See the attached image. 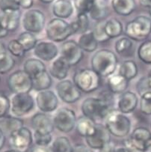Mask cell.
<instances>
[{"instance_id": "8992f818", "label": "cell", "mask_w": 151, "mask_h": 152, "mask_svg": "<svg viewBox=\"0 0 151 152\" xmlns=\"http://www.w3.org/2000/svg\"><path fill=\"white\" fill-rule=\"evenodd\" d=\"M45 30L47 38L53 42H62L73 35L70 24L59 18L50 20Z\"/></svg>"}, {"instance_id": "7402d4cb", "label": "cell", "mask_w": 151, "mask_h": 152, "mask_svg": "<svg viewBox=\"0 0 151 152\" xmlns=\"http://www.w3.org/2000/svg\"><path fill=\"white\" fill-rule=\"evenodd\" d=\"M129 81L122 76L112 74L108 77L107 86L109 91L114 94H123L129 87Z\"/></svg>"}, {"instance_id": "9f6ffc18", "label": "cell", "mask_w": 151, "mask_h": 152, "mask_svg": "<svg viewBox=\"0 0 151 152\" xmlns=\"http://www.w3.org/2000/svg\"><path fill=\"white\" fill-rule=\"evenodd\" d=\"M5 52H6V48H5V44L0 41V54Z\"/></svg>"}, {"instance_id": "6f0895ef", "label": "cell", "mask_w": 151, "mask_h": 152, "mask_svg": "<svg viewBox=\"0 0 151 152\" xmlns=\"http://www.w3.org/2000/svg\"><path fill=\"white\" fill-rule=\"evenodd\" d=\"M147 82L148 84H149L150 88L151 90V70L149 71V73H148L147 76Z\"/></svg>"}, {"instance_id": "277c9868", "label": "cell", "mask_w": 151, "mask_h": 152, "mask_svg": "<svg viewBox=\"0 0 151 152\" xmlns=\"http://www.w3.org/2000/svg\"><path fill=\"white\" fill-rule=\"evenodd\" d=\"M124 33L133 41H146L151 34V19L146 16H138L126 23Z\"/></svg>"}, {"instance_id": "bcb514c9", "label": "cell", "mask_w": 151, "mask_h": 152, "mask_svg": "<svg viewBox=\"0 0 151 152\" xmlns=\"http://www.w3.org/2000/svg\"><path fill=\"white\" fill-rule=\"evenodd\" d=\"M136 88H137V91L140 95H142L145 92L151 91L150 88L149 84H148L147 77H142L139 80V82L137 83V85H136Z\"/></svg>"}, {"instance_id": "816d5d0a", "label": "cell", "mask_w": 151, "mask_h": 152, "mask_svg": "<svg viewBox=\"0 0 151 152\" xmlns=\"http://www.w3.org/2000/svg\"><path fill=\"white\" fill-rule=\"evenodd\" d=\"M8 32H9V31L4 28L3 26L2 25L1 20H0V39L5 38V37L8 35Z\"/></svg>"}, {"instance_id": "c3c4849f", "label": "cell", "mask_w": 151, "mask_h": 152, "mask_svg": "<svg viewBox=\"0 0 151 152\" xmlns=\"http://www.w3.org/2000/svg\"><path fill=\"white\" fill-rule=\"evenodd\" d=\"M115 148H116L115 144L111 141L109 143H107L106 145L103 146L101 149H100L99 152H115Z\"/></svg>"}, {"instance_id": "f1b7e54d", "label": "cell", "mask_w": 151, "mask_h": 152, "mask_svg": "<svg viewBox=\"0 0 151 152\" xmlns=\"http://www.w3.org/2000/svg\"><path fill=\"white\" fill-rule=\"evenodd\" d=\"M138 72L139 69L136 63L133 60H126L120 64L117 74L130 81L138 75Z\"/></svg>"}, {"instance_id": "680465c9", "label": "cell", "mask_w": 151, "mask_h": 152, "mask_svg": "<svg viewBox=\"0 0 151 152\" xmlns=\"http://www.w3.org/2000/svg\"><path fill=\"white\" fill-rule=\"evenodd\" d=\"M40 2H43V3H45V4H50V3H52V2H53L54 1H55V0H39Z\"/></svg>"}, {"instance_id": "f5cc1de1", "label": "cell", "mask_w": 151, "mask_h": 152, "mask_svg": "<svg viewBox=\"0 0 151 152\" xmlns=\"http://www.w3.org/2000/svg\"><path fill=\"white\" fill-rule=\"evenodd\" d=\"M5 143V135L2 130L0 128V150L2 149Z\"/></svg>"}, {"instance_id": "f35d334b", "label": "cell", "mask_w": 151, "mask_h": 152, "mask_svg": "<svg viewBox=\"0 0 151 152\" xmlns=\"http://www.w3.org/2000/svg\"><path fill=\"white\" fill-rule=\"evenodd\" d=\"M133 45L132 40H130L127 37H121L115 41V51L117 53L122 55L125 53L130 51L132 47H133Z\"/></svg>"}, {"instance_id": "b9f144b4", "label": "cell", "mask_w": 151, "mask_h": 152, "mask_svg": "<svg viewBox=\"0 0 151 152\" xmlns=\"http://www.w3.org/2000/svg\"><path fill=\"white\" fill-rule=\"evenodd\" d=\"M140 110L143 114L151 115V91L141 95Z\"/></svg>"}, {"instance_id": "4fadbf2b", "label": "cell", "mask_w": 151, "mask_h": 152, "mask_svg": "<svg viewBox=\"0 0 151 152\" xmlns=\"http://www.w3.org/2000/svg\"><path fill=\"white\" fill-rule=\"evenodd\" d=\"M57 95L67 104H73L82 97V91L70 80H61L56 85Z\"/></svg>"}, {"instance_id": "ffe728a7", "label": "cell", "mask_w": 151, "mask_h": 152, "mask_svg": "<svg viewBox=\"0 0 151 152\" xmlns=\"http://www.w3.org/2000/svg\"><path fill=\"white\" fill-rule=\"evenodd\" d=\"M70 66L63 57L60 56L55 58L51 64L50 74L58 80H63L67 77Z\"/></svg>"}, {"instance_id": "2e32d148", "label": "cell", "mask_w": 151, "mask_h": 152, "mask_svg": "<svg viewBox=\"0 0 151 152\" xmlns=\"http://www.w3.org/2000/svg\"><path fill=\"white\" fill-rule=\"evenodd\" d=\"M86 143L90 149L100 150L107 143L111 142V134L105 125L97 124L95 133L85 138Z\"/></svg>"}, {"instance_id": "7bdbcfd3", "label": "cell", "mask_w": 151, "mask_h": 152, "mask_svg": "<svg viewBox=\"0 0 151 152\" xmlns=\"http://www.w3.org/2000/svg\"><path fill=\"white\" fill-rule=\"evenodd\" d=\"M8 50L11 56L15 57H23L26 53L23 47L17 39L10 41L8 44Z\"/></svg>"}, {"instance_id": "9a60e30c", "label": "cell", "mask_w": 151, "mask_h": 152, "mask_svg": "<svg viewBox=\"0 0 151 152\" xmlns=\"http://www.w3.org/2000/svg\"><path fill=\"white\" fill-rule=\"evenodd\" d=\"M61 56L67 61L70 66L77 65L83 58V51L77 42L70 40L63 43L60 50Z\"/></svg>"}, {"instance_id": "e575fe53", "label": "cell", "mask_w": 151, "mask_h": 152, "mask_svg": "<svg viewBox=\"0 0 151 152\" xmlns=\"http://www.w3.org/2000/svg\"><path fill=\"white\" fill-rule=\"evenodd\" d=\"M52 152H73V146L66 137H58L53 141Z\"/></svg>"}, {"instance_id": "ee69618b", "label": "cell", "mask_w": 151, "mask_h": 152, "mask_svg": "<svg viewBox=\"0 0 151 152\" xmlns=\"http://www.w3.org/2000/svg\"><path fill=\"white\" fill-rule=\"evenodd\" d=\"M0 10L3 12L20 10L18 0H0Z\"/></svg>"}, {"instance_id": "83f0119b", "label": "cell", "mask_w": 151, "mask_h": 152, "mask_svg": "<svg viewBox=\"0 0 151 152\" xmlns=\"http://www.w3.org/2000/svg\"><path fill=\"white\" fill-rule=\"evenodd\" d=\"M23 127V121L20 118L8 116L0 118V128L2 129L4 133L11 134L12 132L16 131Z\"/></svg>"}, {"instance_id": "ab89813d", "label": "cell", "mask_w": 151, "mask_h": 152, "mask_svg": "<svg viewBox=\"0 0 151 152\" xmlns=\"http://www.w3.org/2000/svg\"><path fill=\"white\" fill-rule=\"evenodd\" d=\"M53 140V137L51 133H41L34 131L33 135V141L36 145L47 147Z\"/></svg>"}, {"instance_id": "ba28073f", "label": "cell", "mask_w": 151, "mask_h": 152, "mask_svg": "<svg viewBox=\"0 0 151 152\" xmlns=\"http://www.w3.org/2000/svg\"><path fill=\"white\" fill-rule=\"evenodd\" d=\"M76 113L67 107H61L55 113L53 118L54 127L60 132L67 133L74 129L77 122Z\"/></svg>"}, {"instance_id": "74e56055", "label": "cell", "mask_w": 151, "mask_h": 152, "mask_svg": "<svg viewBox=\"0 0 151 152\" xmlns=\"http://www.w3.org/2000/svg\"><path fill=\"white\" fill-rule=\"evenodd\" d=\"M95 0H73V7L77 14H85L88 15L93 8Z\"/></svg>"}, {"instance_id": "f546056e", "label": "cell", "mask_w": 151, "mask_h": 152, "mask_svg": "<svg viewBox=\"0 0 151 152\" xmlns=\"http://www.w3.org/2000/svg\"><path fill=\"white\" fill-rule=\"evenodd\" d=\"M109 14L106 0H95L93 8L89 13L90 18L94 20L103 21Z\"/></svg>"}, {"instance_id": "7dc6e473", "label": "cell", "mask_w": 151, "mask_h": 152, "mask_svg": "<svg viewBox=\"0 0 151 152\" xmlns=\"http://www.w3.org/2000/svg\"><path fill=\"white\" fill-rule=\"evenodd\" d=\"M20 8L24 9H30L34 4V0H18Z\"/></svg>"}, {"instance_id": "44dd1931", "label": "cell", "mask_w": 151, "mask_h": 152, "mask_svg": "<svg viewBox=\"0 0 151 152\" xmlns=\"http://www.w3.org/2000/svg\"><path fill=\"white\" fill-rule=\"evenodd\" d=\"M73 4L70 0H55L53 4V13L56 18L67 19L73 14Z\"/></svg>"}, {"instance_id": "e0dca14e", "label": "cell", "mask_w": 151, "mask_h": 152, "mask_svg": "<svg viewBox=\"0 0 151 152\" xmlns=\"http://www.w3.org/2000/svg\"><path fill=\"white\" fill-rule=\"evenodd\" d=\"M59 50L53 41H42L37 42L34 48V54L38 59L44 61H50L57 57Z\"/></svg>"}, {"instance_id": "4316f807", "label": "cell", "mask_w": 151, "mask_h": 152, "mask_svg": "<svg viewBox=\"0 0 151 152\" xmlns=\"http://www.w3.org/2000/svg\"><path fill=\"white\" fill-rule=\"evenodd\" d=\"M23 71L33 79L47 70L45 64L41 60L36 58H31L26 60L23 64Z\"/></svg>"}, {"instance_id": "d590c367", "label": "cell", "mask_w": 151, "mask_h": 152, "mask_svg": "<svg viewBox=\"0 0 151 152\" xmlns=\"http://www.w3.org/2000/svg\"><path fill=\"white\" fill-rule=\"evenodd\" d=\"M137 54L142 62L151 64V40H147L142 43L138 48Z\"/></svg>"}, {"instance_id": "7c38bea8", "label": "cell", "mask_w": 151, "mask_h": 152, "mask_svg": "<svg viewBox=\"0 0 151 152\" xmlns=\"http://www.w3.org/2000/svg\"><path fill=\"white\" fill-rule=\"evenodd\" d=\"M33 142V134L31 130L23 127L9 134V144L13 150L19 152H27Z\"/></svg>"}, {"instance_id": "30bf717a", "label": "cell", "mask_w": 151, "mask_h": 152, "mask_svg": "<svg viewBox=\"0 0 151 152\" xmlns=\"http://www.w3.org/2000/svg\"><path fill=\"white\" fill-rule=\"evenodd\" d=\"M22 24L26 31L37 34L45 27L46 17L40 10L28 9L23 16Z\"/></svg>"}, {"instance_id": "5bb4252c", "label": "cell", "mask_w": 151, "mask_h": 152, "mask_svg": "<svg viewBox=\"0 0 151 152\" xmlns=\"http://www.w3.org/2000/svg\"><path fill=\"white\" fill-rule=\"evenodd\" d=\"M35 104L41 113H53L58 109V95L49 89L38 91L35 97Z\"/></svg>"}, {"instance_id": "5b68a950", "label": "cell", "mask_w": 151, "mask_h": 152, "mask_svg": "<svg viewBox=\"0 0 151 152\" xmlns=\"http://www.w3.org/2000/svg\"><path fill=\"white\" fill-rule=\"evenodd\" d=\"M100 77L93 69L84 68L75 73L73 83L82 92L91 93L100 87Z\"/></svg>"}, {"instance_id": "94428289", "label": "cell", "mask_w": 151, "mask_h": 152, "mask_svg": "<svg viewBox=\"0 0 151 152\" xmlns=\"http://www.w3.org/2000/svg\"><path fill=\"white\" fill-rule=\"evenodd\" d=\"M149 14H150V17H151V8H149Z\"/></svg>"}, {"instance_id": "d6a6232c", "label": "cell", "mask_w": 151, "mask_h": 152, "mask_svg": "<svg viewBox=\"0 0 151 152\" xmlns=\"http://www.w3.org/2000/svg\"><path fill=\"white\" fill-rule=\"evenodd\" d=\"M73 34H84L89 29V18L88 14H77V20L70 23Z\"/></svg>"}, {"instance_id": "11a10c76", "label": "cell", "mask_w": 151, "mask_h": 152, "mask_svg": "<svg viewBox=\"0 0 151 152\" xmlns=\"http://www.w3.org/2000/svg\"><path fill=\"white\" fill-rule=\"evenodd\" d=\"M115 152H130V151H129L125 147H119V148H116L115 150Z\"/></svg>"}, {"instance_id": "f6af8a7d", "label": "cell", "mask_w": 151, "mask_h": 152, "mask_svg": "<svg viewBox=\"0 0 151 152\" xmlns=\"http://www.w3.org/2000/svg\"><path fill=\"white\" fill-rule=\"evenodd\" d=\"M10 110V100L4 94H0V118L5 117Z\"/></svg>"}, {"instance_id": "6da1fadb", "label": "cell", "mask_w": 151, "mask_h": 152, "mask_svg": "<svg viewBox=\"0 0 151 152\" xmlns=\"http://www.w3.org/2000/svg\"><path fill=\"white\" fill-rule=\"evenodd\" d=\"M91 69L98 75L109 77L114 74L118 64V59L113 51L108 49H101L95 52L91 58Z\"/></svg>"}, {"instance_id": "52a82bcc", "label": "cell", "mask_w": 151, "mask_h": 152, "mask_svg": "<svg viewBox=\"0 0 151 152\" xmlns=\"http://www.w3.org/2000/svg\"><path fill=\"white\" fill-rule=\"evenodd\" d=\"M35 100L29 93L14 94L10 99V112L12 116L20 118L34 110Z\"/></svg>"}, {"instance_id": "d6986e66", "label": "cell", "mask_w": 151, "mask_h": 152, "mask_svg": "<svg viewBox=\"0 0 151 152\" xmlns=\"http://www.w3.org/2000/svg\"><path fill=\"white\" fill-rule=\"evenodd\" d=\"M31 125L34 131L41 133H51L55 128L53 118L44 113H37L33 115Z\"/></svg>"}, {"instance_id": "60d3db41", "label": "cell", "mask_w": 151, "mask_h": 152, "mask_svg": "<svg viewBox=\"0 0 151 152\" xmlns=\"http://www.w3.org/2000/svg\"><path fill=\"white\" fill-rule=\"evenodd\" d=\"M105 23L106 21H99L94 26L93 33L98 42H105L109 40V38L105 31Z\"/></svg>"}, {"instance_id": "ac0fdd59", "label": "cell", "mask_w": 151, "mask_h": 152, "mask_svg": "<svg viewBox=\"0 0 151 152\" xmlns=\"http://www.w3.org/2000/svg\"><path fill=\"white\" fill-rule=\"evenodd\" d=\"M138 104L139 98L136 93L126 91L119 97L117 103V110L125 115L129 114L136 110Z\"/></svg>"}, {"instance_id": "91938a15", "label": "cell", "mask_w": 151, "mask_h": 152, "mask_svg": "<svg viewBox=\"0 0 151 152\" xmlns=\"http://www.w3.org/2000/svg\"><path fill=\"white\" fill-rule=\"evenodd\" d=\"M4 152H19V151H17L11 149V150H8V151H4Z\"/></svg>"}, {"instance_id": "f907efd6", "label": "cell", "mask_w": 151, "mask_h": 152, "mask_svg": "<svg viewBox=\"0 0 151 152\" xmlns=\"http://www.w3.org/2000/svg\"><path fill=\"white\" fill-rule=\"evenodd\" d=\"M30 152H52V150H50L48 147H43L35 145V146L31 149Z\"/></svg>"}, {"instance_id": "1f68e13d", "label": "cell", "mask_w": 151, "mask_h": 152, "mask_svg": "<svg viewBox=\"0 0 151 152\" xmlns=\"http://www.w3.org/2000/svg\"><path fill=\"white\" fill-rule=\"evenodd\" d=\"M123 31V28L121 22L116 18H111L105 23V31L109 39L120 36Z\"/></svg>"}, {"instance_id": "d4e9b609", "label": "cell", "mask_w": 151, "mask_h": 152, "mask_svg": "<svg viewBox=\"0 0 151 152\" xmlns=\"http://www.w3.org/2000/svg\"><path fill=\"white\" fill-rule=\"evenodd\" d=\"M111 5L116 14L124 17L133 14L136 8V0H112Z\"/></svg>"}, {"instance_id": "7a4b0ae2", "label": "cell", "mask_w": 151, "mask_h": 152, "mask_svg": "<svg viewBox=\"0 0 151 152\" xmlns=\"http://www.w3.org/2000/svg\"><path fill=\"white\" fill-rule=\"evenodd\" d=\"M105 127L111 135L118 138L127 137L131 131L130 119L117 110H111L105 118Z\"/></svg>"}, {"instance_id": "6125c7cd", "label": "cell", "mask_w": 151, "mask_h": 152, "mask_svg": "<svg viewBox=\"0 0 151 152\" xmlns=\"http://www.w3.org/2000/svg\"><path fill=\"white\" fill-rule=\"evenodd\" d=\"M149 150L150 151H151V143H150V148H149Z\"/></svg>"}, {"instance_id": "603a6c76", "label": "cell", "mask_w": 151, "mask_h": 152, "mask_svg": "<svg viewBox=\"0 0 151 152\" xmlns=\"http://www.w3.org/2000/svg\"><path fill=\"white\" fill-rule=\"evenodd\" d=\"M21 18L20 10L6 11L0 15V20L4 28L8 31H14L18 28Z\"/></svg>"}, {"instance_id": "db71d44e", "label": "cell", "mask_w": 151, "mask_h": 152, "mask_svg": "<svg viewBox=\"0 0 151 152\" xmlns=\"http://www.w3.org/2000/svg\"><path fill=\"white\" fill-rule=\"evenodd\" d=\"M139 3L145 8H151V0H139Z\"/></svg>"}, {"instance_id": "836d02e7", "label": "cell", "mask_w": 151, "mask_h": 152, "mask_svg": "<svg viewBox=\"0 0 151 152\" xmlns=\"http://www.w3.org/2000/svg\"><path fill=\"white\" fill-rule=\"evenodd\" d=\"M17 41L23 47L25 52H28L30 50H34L37 44V38L34 34L28 32V31H24L21 33L17 38Z\"/></svg>"}, {"instance_id": "8d00e7d4", "label": "cell", "mask_w": 151, "mask_h": 152, "mask_svg": "<svg viewBox=\"0 0 151 152\" xmlns=\"http://www.w3.org/2000/svg\"><path fill=\"white\" fill-rule=\"evenodd\" d=\"M15 66V60L9 53H2L0 54V74L9 72Z\"/></svg>"}, {"instance_id": "3957f363", "label": "cell", "mask_w": 151, "mask_h": 152, "mask_svg": "<svg viewBox=\"0 0 151 152\" xmlns=\"http://www.w3.org/2000/svg\"><path fill=\"white\" fill-rule=\"evenodd\" d=\"M112 104L100 97H90L86 98L82 104L81 110L83 115L89 118L94 122L105 120L112 108Z\"/></svg>"}, {"instance_id": "681fc988", "label": "cell", "mask_w": 151, "mask_h": 152, "mask_svg": "<svg viewBox=\"0 0 151 152\" xmlns=\"http://www.w3.org/2000/svg\"><path fill=\"white\" fill-rule=\"evenodd\" d=\"M73 152H93L89 147L84 145L79 144L73 147Z\"/></svg>"}, {"instance_id": "8fae6325", "label": "cell", "mask_w": 151, "mask_h": 152, "mask_svg": "<svg viewBox=\"0 0 151 152\" xmlns=\"http://www.w3.org/2000/svg\"><path fill=\"white\" fill-rule=\"evenodd\" d=\"M9 89L14 94L29 93L32 89V79L23 70H18L9 76L8 79Z\"/></svg>"}, {"instance_id": "484cf974", "label": "cell", "mask_w": 151, "mask_h": 152, "mask_svg": "<svg viewBox=\"0 0 151 152\" xmlns=\"http://www.w3.org/2000/svg\"><path fill=\"white\" fill-rule=\"evenodd\" d=\"M98 41L93 35V31H88L87 32L82 34L78 40L77 44L82 50L87 53H93L96 51L98 47Z\"/></svg>"}, {"instance_id": "4dcf8cb0", "label": "cell", "mask_w": 151, "mask_h": 152, "mask_svg": "<svg viewBox=\"0 0 151 152\" xmlns=\"http://www.w3.org/2000/svg\"><path fill=\"white\" fill-rule=\"evenodd\" d=\"M53 83L52 77L47 71H44L32 79V88L35 91L48 90Z\"/></svg>"}, {"instance_id": "cb8c5ba5", "label": "cell", "mask_w": 151, "mask_h": 152, "mask_svg": "<svg viewBox=\"0 0 151 152\" xmlns=\"http://www.w3.org/2000/svg\"><path fill=\"white\" fill-rule=\"evenodd\" d=\"M97 123L89 118L82 115L79 117L76 122V130L81 137H88L95 133Z\"/></svg>"}, {"instance_id": "9c48e42d", "label": "cell", "mask_w": 151, "mask_h": 152, "mask_svg": "<svg viewBox=\"0 0 151 152\" xmlns=\"http://www.w3.org/2000/svg\"><path fill=\"white\" fill-rule=\"evenodd\" d=\"M151 143V132L144 127H136L131 133L129 138L123 142L124 145H129L142 152L149 151Z\"/></svg>"}]
</instances>
